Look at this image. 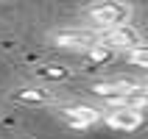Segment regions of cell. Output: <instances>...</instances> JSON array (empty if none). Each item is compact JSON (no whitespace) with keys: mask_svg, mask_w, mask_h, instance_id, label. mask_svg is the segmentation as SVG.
<instances>
[{"mask_svg":"<svg viewBox=\"0 0 148 139\" xmlns=\"http://www.w3.org/2000/svg\"><path fill=\"white\" fill-rule=\"evenodd\" d=\"M101 42L109 45L112 50H117V53H126V50L143 45V36H140V31H137L132 22H123V25H117V28L101 31Z\"/></svg>","mask_w":148,"mask_h":139,"instance_id":"5","label":"cell"},{"mask_svg":"<svg viewBox=\"0 0 148 139\" xmlns=\"http://www.w3.org/2000/svg\"><path fill=\"white\" fill-rule=\"evenodd\" d=\"M81 58H84V64H87V70H103L106 64H112L117 58V50H112L109 45L98 42V45L81 50Z\"/></svg>","mask_w":148,"mask_h":139,"instance_id":"8","label":"cell"},{"mask_svg":"<svg viewBox=\"0 0 148 139\" xmlns=\"http://www.w3.org/2000/svg\"><path fill=\"white\" fill-rule=\"evenodd\" d=\"M53 111L73 131H87V128L101 123V108L87 106V103H59V106H53Z\"/></svg>","mask_w":148,"mask_h":139,"instance_id":"2","label":"cell"},{"mask_svg":"<svg viewBox=\"0 0 148 139\" xmlns=\"http://www.w3.org/2000/svg\"><path fill=\"white\" fill-rule=\"evenodd\" d=\"M90 92L95 98H103L106 103H115V100L132 95V92H140V83L132 81V78H106V81H95L90 86Z\"/></svg>","mask_w":148,"mask_h":139,"instance_id":"6","label":"cell"},{"mask_svg":"<svg viewBox=\"0 0 148 139\" xmlns=\"http://www.w3.org/2000/svg\"><path fill=\"white\" fill-rule=\"evenodd\" d=\"M134 14V8L126 3V0H101L95 6L87 8V17L95 31H109V28H117V25L129 22Z\"/></svg>","mask_w":148,"mask_h":139,"instance_id":"1","label":"cell"},{"mask_svg":"<svg viewBox=\"0 0 148 139\" xmlns=\"http://www.w3.org/2000/svg\"><path fill=\"white\" fill-rule=\"evenodd\" d=\"M101 120H103L112 131H120V134L140 131L143 125H145L143 108H129V106H109L106 114H101Z\"/></svg>","mask_w":148,"mask_h":139,"instance_id":"4","label":"cell"},{"mask_svg":"<svg viewBox=\"0 0 148 139\" xmlns=\"http://www.w3.org/2000/svg\"><path fill=\"white\" fill-rule=\"evenodd\" d=\"M126 61H129L132 67L148 70V45H137V47L126 50Z\"/></svg>","mask_w":148,"mask_h":139,"instance_id":"10","label":"cell"},{"mask_svg":"<svg viewBox=\"0 0 148 139\" xmlns=\"http://www.w3.org/2000/svg\"><path fill=\"white\" fill-rule=\"evenodd\" d=\"M140 92H143V95L148 98V81H145V83H140Z\"/></svg>","mask_w":148,"mask_h":139,"instance_id":"11","label":"cell"},{"mask_svg":"<svg viewBox=\"0 0 148 139\" xmlns=\"http://www.w3.org/2000/svg\"><path fill=\"white\" fill-rule=\"evenodd\" d=\"M34 75L45 83H67L73 81V67H64V64H53V61H45V64H36L34 67Z\"/></svg>","mask_w":148,"mask_h":139,"instance_id":"9","label":"cell"},{"mask_svg":"<svg viewBox=\"0 0 148 139\" xmlns=\"http://www.w3.org/2000/svg\"><path fill=\"white\" fill-rule=\"evenodd\" d=\"M8 98L17 106H56L53 89H45V86H17Z\"/></svg>","mask_w":148,"mask_h":139,"instance_id":"7","label":"cell"},{"mask_svg":"<svg viewBox=\"0 0 148 139\" xmlns=\"http://www.w3.org/2000/svg\"><path fill=\"white\" fill-rule=\"evenodd\" d=\"M98 42H101V31H95V28H59V31L50 33V45L59 50L81 53V50L92 47Z\"/></svg>","mask_w":148,"mask_h":139,"instance_id":"3","label":"cell"}]
</instances>
